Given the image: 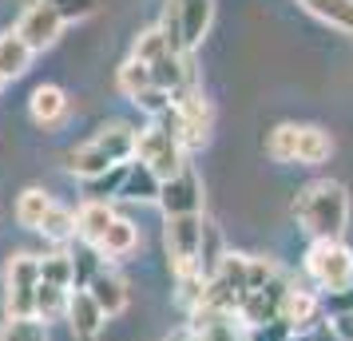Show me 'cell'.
<instances>
[{"label":"cell","mask_w":353,"mask_h":341,"mask_svg":"<svg viewBox=\"0 0 353 341\" xmlns=\"http://www.w3.org/2000/svg\"><path fill=\"white\" fill-rule=\"evenodd\" d=\"M135 135L139 127H131L123 119H108V123H99L83 143H76L72 151L64 155L68 163V175H76V179H96L103 171H112L119 163H131L135 159Z\"/></svg>","instance_id":"cell-1"},{"label":"cell","mask_w":353,"mask_h":341,"mask_svg":"<svg viewBox=\"0 0 353 341\" xmlns=\"http://www.w3.org/2000/svg\"><path fill=\"white\" fill-rule=\"evenodd\" d=\"M294 218L310 238H341L350 223V191L337 179H314L294 195Z\"/></svg>","instance_id":"cell-2"},{"label":"cell","mask_w":353,"mask_h":341,"mask_svg":"<svg viewBox=\"0 0 353 341\" xmlns=\"http://www.w3.org/2000/svg\"><path fill=\"white\" fill-rule=\"evenodd\" d=\"M305 274L325 298L353 286V250L341 238H314L305 250Z\"/></svg>","instance_id":"cell-3"},{"label":"cell","mask_w":353,"mask_h":341,"mask_svg":"<svg viewBox=\"0 0 353 341\" xmlns=\"http://www.w3.org/2000/svg\"><path fill=\"white\" fill-rule=\"evenodd\" d=\"M210 20H214V0H167L159 28L175 52H194L210 32Z\"/></svg>","instance_id":"cell-4"},{"label":"cell","mask_w":353,"mask_h":341,"mask_svg":"<svg viewBox=\"0 0 353 341\" xmlns=\"http://www.w3.org/2000/svg\"><path fill=\"white\" fill-rule=\"evenodd\" d=\"M36 286H40V254L17 250L4 262V313L36 318Z\"/></svg>","instance_id":"cell-5"},{"label":"cell","mask_w":353,"mask_h":341,"mask_svg":"<svg viewBox=\"0 0 353 341\" xmlns=\"http://www.w3.org/2000/svg\"><path fill=\"white\" fill-rule=\"evenodd\" d=\"M203 230L207 218L203 214H179L163 223V246L171 258V274H199V250H203Z\"/></svg>","instance_id":"cell-6"},{"label":"cell","mask_w":353,"mask_h":341,"mask_svg":"<svg viewBox=\"0 0 353 341\" xmlns=\"http://www.w3.org/2000/svg\"><path fill=\"white\" fill-rule=\"evenodd\" d=\"M135 163H147L163 183V179H175L179 171L187 167V151H183V143H179L175 135H167L163 127L147 123L135 135Z\"/></svg>","instance_id":"cell-7"},{"label":"cell","mask_w":353,"mask_h":341,"mask_svg":"<svg viewBox=\"0 0 353 341\" xmlns=\"http://www.w3.org/2000/svg\"><path fill=\"white\" fill-rule=\"evenodd\" d=\"M171 103H175L179 119H183V147H187V151L203 147L210 139V123H214V107H210V99L203 96V83L183 87L179 96H171Z\"/></svg>","instance_id":"cell-8"},{"label":"cell","mask_w":353,"mask_h":341,"mask_svg":"<svg viewBox=\"0 0 353 341\" xmlns=\"http://www.w3.org/2000/svg\"><path fill=\"white\" fill-rule=\"evenodd\" d=\"M64 17L52 8V4H44V0H32L24 12H20V20H17V36L28 44L32 52H44V48H52L60 36H64Z\"/></svg>","instance_id":"cell-9"},{"label":"cell","mask_w":353,"mask_h":341,"mask_svg":"<svg viewBox=\"0 0 353 341\" xmlns=\"http://www.w3.org/2000/svg\"><path fill=\"white\" fill-rule=\"evenodd\" d=\"M163 218H179V214H203V179L194 175L191 167H183L175 179H163L159 187V203Z\"/></svg>","instance_id":"cell-10"},{"label":"cell","mask_w":353,"mask_h":341,"mask_svg":"<svg viewBox=\"0 0 353 341\" xmlns=\"http://www.w3.org/2000/svg\"><path fill=\"white\" fill-rule=\"evenodd\" d=\"M68 107H72V99L60 83H36L28 96V119L36 127H60L68 119Z\"/></svg>","instance_id":"cell-11"},{"label":"cell","mask_w":353,"mask_h":341,"mask_svg":"<svg viewBox=\"0 0 353 341\" xmlns=\"http://www.w3.org/2000/svg\"><path fill=\"white\" fill-rule=\"evenodd\" d=\"M64 322L72 325L76 341H96L99 333H103L108 318H103V309H99L96 302H92V293H88V290H72V293H68Z\"/></svg>","instance_id":"cell-12"},{"label":"cell","mask_w":353,"mask_h":341,"mask_svg":"<svg viewBox=\"0 0 353 341\" xmlns=\"http://www.w3.org/2000/svg\"><path fill=\"white\" fill-rule=\"evenodd\" d=\"M83 290L92 293V302L103 309V318H119V313L128 309V302H131L128 282L115 274V270H108V266H103V270H99V274L83 286Z\"/></svg>","instance_id":"cell-13"},{"label":"cell","mask_w":353,"mask_h":341,"mask_svg":"<svg viewBox=\"0 0 353 341\" xmlns=\"http://www.w3.org/2000/svg\"><path fill=\"white\" fill-rule=\"evenodd\" d=\"M282 293H286V282H282V278H274L270 286H262V290H250L246 298H242L239 318L246 325L274 322V318H278V306H282Z\"/></svg>","instance_id":"cell-14"},{"label":"cell","mask_w":353,"mask_h":341,"mask_svg":"<svg viewBox=\"0 0 353 341\" xmlns=\"http://www.w3.org/2000/svg\"><path fill=\"white\" fill-rule=\"evenodd\" d=\"M115 223V207L112 203H96V198H83L80 207H76V238L83 246H96L108 227Z\"/></svg>","instance_id":"cell-15"},{"label":"cell","mask_w":353,"mask_h":341,"mask_svg":"<svg viewBox=\"0 0 353 341\" xmlns=\"http://www.w3.org/2000/svg\"><path fill=\"white\" fill-rule=\"evenodd\" d=\"M318 313H321V302L314 298L310 290H290L282 293V306H278V322H286L294 333L298 329H310V325L318 322Z\"/></svg>","instance_id":"cell-16"},{"label":"cell","mask_w":353,"mask_h":341,"mask_svg":"<svg viewBox=\"0 0 353 341\" xmlns=\"http://www.w3.org/2000/svg\"><path fill=\"white\" fill-rule=\"evenodd\" d=\"M135 246H139V227L131 218H123V214H115L108 234L96 242V254L108 262H119V258H128V254H135Z\"/></svg>","instance_id":"cell-17"},{"label":"cell","mask_w":353,"mask_h":341,"mask_svg":"<svg viewBox=\"0 0 353 341\" xmlns=\"http://www.w3.org/2000/svg\"><path fill=\"white\" fill-rule=\"evenodd\" d=\"M334 155V135L318 123H298V151H294V163L302 167H321V163Z\"/></svg>","instance_id":"cell-18"},{"label":"cell","mask_w":353,"mask_h":341,"mask_svg":"<svg viewBox=\"0 0 353 341\" xmlns=\"http://www.w3.org/2000/svg\"><path fill=\"white\" fill-rule=\"evenodd\" d=\"M32 56L36 52L17 36V28H4V32H0V76H4V80H20V76L32 68Z\"/></svg>","instance_id":"cell-19"},{"label":"cell","mask_w":353,"mask_h":341,"mask_svg":"<svg viewBox=\"0 0 353 341\" xmlns=\"http://www.w3.org/2000/svg\"><path fill=\"white\" fill-rule=\"evenodd\" d=\"M159 175L147 167V163H128V179H123V191L119 198H128V203H159Z\"/></svg>","instance_id":"cell-20"},{"label":"cell","mask_w":353,"mask_h":341,"mask_svg":"<svg viewBox=\"0 0 353 341\" xmlns=\"http://www.w3.org/2000/svg\"><path fill=\"white\" fill-rule=\"evenodd\" d=\"M56 207V195L52 191H44V187H24L17 198V223L24 230H40V223H44V214Z\"/></svg>","instance_id":"cell-21"},{"label":"cell","mask_w":353,"mask_h":341,"mask_svg":"<svg viewBox=\"0 0 353 341\" xmlns=\"http://www.w3.org/2000/svg\"><path fill=\"white\" fill-rule=\"evenodd\" d=\"M298 4H302L310 17H318L321 24L353 36V0H298Z\"/></svg>","instance_id":"cell-22"},{"label":"cell","mask_w":353,"mask_h":341,"mask_svg":"<svg viewBox=\"0 0 353 341\" xmlns=\"http://www.w3.org/2000/svg\"><path fill=\"white\" fill-rule=\"evenodd\" d=\"M36 234H44L48 242H56V246H64V242H72L76 238V211L72 207H64V203H56L48 214H44V223H40V230Z\"/></svg>","instance_id":"cell-23"},{"label":"cell","mask_w":353,"mask_h":341,"mask_svg":"<svg viewBox=\"0 0 353 341\" xmlns=\"http://www.w3.org/2000/svg\"><path fill=\"white\" fill-rule=\"evenodd\" d=\"M167 52H175L171 44H167V36H163L159 24H151V28H143V32L131 40V60H139L143 68H151L155 60H163Z\"/></svg>","instance_id":"cell-24"},{"label":"cell","mask_w":353,"mask_h":341,"mask_svg":"<svg viewBox=\"0 0 353 341\" xmlns=\"http://www.w3.org/2000/svg\"><path fill=\"white\" fill-rule=\"evenodd\" d=\"M40 282L60 286V290H72V286H76V266H72V254H68V250L44 254V258H40Z\"/></svg>","instance_id":"cell-25"},{"label":"cell","mask_w":353,"mask_h":341,"mask_svg":"<svg viewBox=\"0 0 353 341\" xmlns=\"http://www.w3.org/2000/svg\"><path fill=\"white\" fill-rule=\"evenodd\" d=\"M123 179H128V163H119V167L103 171L96 179H83V195L96 198V203H112V198H119V191H123Z\"/></svg>","instance_id":"cell-26"},{"label":"cell","mask_w":353,"mask_h":341,"mask_svg":"<svg viewBox=\"0 0 353 341\" xmlns=\"http://www.w3.org/2000/svg\"><path fill=\"white\" fill-rule=\"evenodd\" d=\"M68 293H72V290H60V286L40 282V286H36V318H40L44 325L60 322V318H64V309H68Z\"/></svg>","instance_id":"cell-27"},{"label":"cell","mask_w":353,"mask_h":341,"mask_svg":"<svg viewBox=\"0 0 353 341\" xmlns=\"http://www.w3.org/2000/svg\"><path fill=\"white\" fill-rule=\"evenodd\" d=\"M294 151H298V123H278L266 135V155L274 163H294Z\"/></svg>","instance_id":"cell-28"},{"label":"cell","mask_w":353,"mask_h":341,"mask_svg":"<svg viewBox=\"0 0 353 341\" xmlns=\"http://www.w3.org/2000/svg\"><path fill=\"white\" fill-rule=\"evenodd\" d=\"M115 83H119V92H123L128 99H135L143 87H155V83H151V68H143L139 60H131V56L119 64V76H115Z\"/></svg>","instance_id":"cell-29"},{"label":"cell","mask_w":353,"mask_h":341,"mask_svg":"<svg viewBox=\"0 0 353 341\" xmlns=\"http://www.w3.org/2000/svg\"><path fill=\"white\" fill-rule=\"evenodd\" d=\"M0 341H48V325L40 318H8L0 325Z\"/></svg>","instance_id":"cell-30"},{"label":"cell","mask_w":353,"mask_h":341,"mask_svg":"<svg viewBox=\"0 0 353 341\" xmlns=\"http://www.w3.org/2000/svg\"><path fill=\"white\" fill-rule=\"evenodd\" d=\"M44 4H52L64 17V24H76V20H88L92 12H99L103 0H44Z\"/></svg>","instance_id":"cell-31"},{"label":"cell","mask_w":353,"mask_h":341,"mask_svg":"<svg viewBox=\"0 0 353 341\" xmlns=\"http://www.w3.org/2000/svg\"><path fill=\"white\" fill-rule=\"evenodd\" d=\"M294 338V329H290L286 322H262V325H246V338L242 341H290Z\"/></svg>","instance_id":"cell-32"},{"label":"cell","mask_w":353,"mask_h":341,"mask_svg":"<svg viewBox=\"0 0 353 341\" xmlns=\"http://www.w3.org/2000/svg\"><path fill=\"white\" fill-rule=\"evenodd\" d=\"M131 103H135L143 115H151V119H155L159 112H167V107H171V96H167V92H159V87H143V92L131 99Z\"/></svg>","instance_id":"cell-33"},{"label":"cell","mask_w":353,"mask_h":341,"mask_svg":"<svg viewBox=\"0 0 353 341\" xmlns=\"http://www.w3.org/2000/svg\"><path fill=\"white\" fill-rule=\"evenodd\" d=\"M337 341H353V313H334V322H330Z\"/></svg>","instance_id":"cell-34"},{"label":"cell","mask_w":353,"mask_h":341,"mask_svg":"<svg viewBox=\"0 0 353 341\" xmlns=\"http://www.w3.org/2000/svg\"><path fill=\"white\" fill-rule=\"evenodd\" d=\"M163 341H203V338H199V333H194L191 325H187V329H175L171 338H163Z\"/></svg>","instance_id":"cell-35"},{"label":"cell","mask_w":353,"mask_h":341,"mask_svg":"<svg viewBox=\"0 0 353 341\" xmlns=\"http://www.w3.org/2000/svg\"><path fill=\"white\" fill-rule=\"evenodd\" d=\"M4 83H8V80H4V76H0V92H4Z\"/></svg>","instance_id":"cell-36"}]
</instances>
